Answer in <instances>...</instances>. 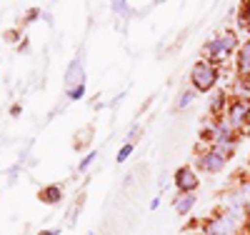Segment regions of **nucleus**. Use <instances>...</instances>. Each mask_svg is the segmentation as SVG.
<instances>
[{"instance_id": "5", "label": "nucleus", "mask_w": 250, "mask_h": 235, "mask_svg": "<svg viewBox=\"0 0 250 235\" xmlns=\"http://www.w3.org/2000/svg\"><path fill=\"white\" fill-rule=\"evenodd\" d=\"M223 163H225V158L220 155V150H210V153H205L200 158V165H203V170H208V173H218V170L223 168Z\"/></svg>"}, {"instance_id": "6", "label": "nucleus", "mask_w": 250, "mask_h": 235, "mask_svg": "<svg viewBox=\"0 0 250 235\" xmlns=\"http://www.w3.org/2000/svg\"><path fill=\"white\" fill-rule=\"evenodd\" d=\"M248 115H250V108H248L245 103H233V108H230V125L233 128H240Z\"/></svg>"}, {"instance_id": "8", "label": "nucleus", "mask_w": 250, "mask_h": 235, "mask_svg": "<svg viewBox=\"0 0 250 235\" xmlns=\"http://www.w3.org/2000/svg\"><path fill=\"white\" fill-rule=\"evenodd\" d=\"M65 83L68 85H73V83L83 85V65H80V60H73V65H70V70L65 75Z\"/></svg>"}, {"instance_id": "1", "label": "nucleus", "mask_w": 250, "mask_h": 235, "mask_svg": "<svg viewBox=\"0 0 250 235\" xmlns=\"http://www.w3.org/2000/svg\"><path fill=\"white\" fill-rule=\"evenodd\" d=\"M190 80L198 90H210L215 80H218V70L213 65H208V63H195V68L190 73Z\"/></svg>"}, {"instance_id": "11", "label": "nucleus", "mask_w": 250, "mask_h": 235, "mask_svg": "<svg viewBox=\"0 0 250 235\" xmlns=\"http://www.w3.org/2000/svg\"><path fill=\"white\" fill-rule=\"evenodd\" d=\"M213 135H215V140H228V138H230V133H228V128H225V125H218Z\"/></svg>"}, {"instance_id": "9", "label": "nucleus", "mask_w": 250, "mask_h": 235, "mask_svg": "<svg viewBox=\"0 0 250 235\" xmlns=\"http://www.w3.org/2000/svg\"><path fill=\"white\" fill-rule=\"evenodd\" d=\"M40 200H43V203H58V200H60V188H58V185H50L45 193L40 195Z\"/></svg>"}, {"instance_id": "4", "label": "nucleus", "mask_w": 250, "mask_h": 235, "mask_svg": "<svg viewBox=\"0 0 250 235\" xmlns=\"http://www.w3.org/2000/svg\"><path fill=\"white\" fill-rule=\"evenodd\" d=\"M175 180H178V188L183 190V193H190V190H195V188H198V175L193 173V170H188V168L178 170Z\"/></svg>"}, {"instance_id": "15", "label": "nucleus", "mask_w": 250, "mask_h": 235, "mask_svg": "<svg viewBox=\"0 0 250 235\" xmlns=\"http://www.w3.org/2000/svg\"><path fill=\"white\" fill-rule=\"evenodd\" d=\"M113 8H115V13H123V15H128V5H125V3H113Z\"/></svg>"}, {"instance_id": "2", "label": "nucleus", "mask_w": 250, "mask_h": 235, "mask_svg": "<svg viewBox=\"0 0 250 235\" xmlns=\"http://www.w3.org/2000/svg\"><path fill=\"white\" fill-rule=\"evenodd\" d=\"M235 35L233 33H225L223 38H218V40H213L210 45H208V50H210V55L213 58H225L228 53H230L233 48H235Z\"/></svg>"}, {"instance_id": "14", "label": "nucleus", "mask_w": 250, "mask_h": 235, "mask_svg": "<svg viewBox=\"0 0 250 235\" xmlns=\"http://www.w3.org/2000/svg\"><path fill=\"white\" fill-rule=\"evenodd\" d=\"M83 93H85V85H75V88L70 90V98L75 100V98H83Z\"/></svg>"}, {"instance_id": "12", "label": "nucleus", "mask_w": 250, "mask_h": 235, "mask_svg": "<svg viewBox=\"0 0 250 235\" xmlns=\"http://www.w3.org/2000/svg\"><path fill=\"white\" fill-rule=\"evenodd\" d=\"M190 100H193V90H185V93L178 98V108H185V105L190 103Z\"/></svg>"}, {"instance_id": "10", "label": "nucleus", "mask_w": 250, "mask_h": 235, "mask_svg": "<svg viewBox=\"0 0 250 235\" xmlns=\"http://www.w3.org/2000/svg\"><path fill=\"white\" fill-rule=\"evenodd\" d=\"M193 203H195V195H193V193H188L185 198H180V200L175 203V208H178V213H188V210L193 208Z\"/></svg>"}, {"instance_id": "17", "label": "nucleus", "mask_w": 250, "mask_h": 235, "mask_svg": "<svg viewBox=\"0 0 250 235\" xmlns=\"http://www.w3.org/2000/svg\"><path fill=\"white\" fill-rule=\"evenodd\" d=\"M93 158H95V153H90V155H88L85 160H83V163H80V170H85V168H88V165L93 163Z\"/></svg>"}, {"instance_id": "3", "label": "nucleus", "mask_w": 250, "mask_h": 235, "mask_svg": "<svg viewBox=\"0 0 250 235\" xmlns=\"http://www.w3.org/2000/svg\"><path fill=\"white\" fill-rule=\"evenodd\" d=\"M235 213H238V210L228 213V215H223L220 220H215V223L210 225V235H228V233H233V230H235Z\"/></svg>"}, {"instance_id": "16", "label": "nucleus", "mask_w": 250, "mask_h": 235, "mask_svg": "<svg viewBox=\"0 0 250 235\" xmlns=\"http://www.w3.org/2000/svg\"><path fill=\"white\" fill-rule=\"evenodd\" d=\"M218 105H223V95H215V98H213V105H210L213 113H218Z\"/></svg>"}, {"instance_id": "19", "label": "nucleus", "mask_w": 250, "mask_h": 235, "mask_svg": "<svg viewBox=\"0 0 250 235\" xmlns=\"http://www.w3.org/2000/svg\"><path fill=\"white\" fill-rule=\"evenodd\" d=\"M245 18H248V20H250V5H248V13H245Z\"/></svg>"}, {"instance_id": "13", "label": "nucleus", "mask_w": 250, "mask_h": 235, "mask_svg": "<svg viewBox=\"0 0 250 235\" xmlns=\"http://www.w3.org/2000/svg\"><path fill=\"white\" fill-rule=\"evenodd\" d=\"M133 153V145H123L120 148V153H118V163H123V160H128V155Z\"/></svg>"}, {"instance_id": "18", "label": "nucleus", "mask_w": 250, "mask_h": 235, "mask_svg": "<svg viewBox=\"0 0 250 235\" xmlns=\"http://www.w3.org/2000/svg\"><path fill=\"white\" fill-rule=\"evenodd\" d=\"M43 235H58V230H53V233H43Z\"/></svg>"}, {"instance_id": "7", "label": "nucleus", "mask_w": 250, "mask_h": 235, "mask_svg": "<svg viewBox=\"0 0 250 235\" xmlns=\"http://www.w3.org/2000/svg\"><path fill=\"white\" fill-rule=\"evenodd\" d=\"M238 70L250 75V40L245 43V45L240 48V58H238Z\"/></svg>"}]
</instances>
